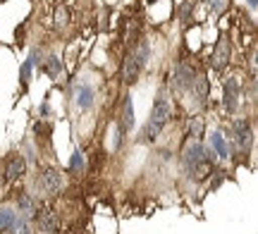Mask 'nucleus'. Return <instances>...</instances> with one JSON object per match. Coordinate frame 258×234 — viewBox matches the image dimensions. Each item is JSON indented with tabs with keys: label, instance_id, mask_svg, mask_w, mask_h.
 <instances>
[{
	"label": "nucleus",
	"instance_id": "1",
	"mask_svg": "<svg viewBox=\"0 0 258 234\" xmlns=\"http://www.w3.org/2000/svg\"><path fill=\"white\" fill-rule=\"evenodd\" d=\"M172 120V103L165 94H158L156 103L151 108V117H148V124L144 129V141H156L158 134L165 129V124Z\"/></svg>",
	"mask_w": 258,
	"mask_h": 234
},
{
	"label": "nucleus",
	"instance_id": "2",
	"mask_svg": "<svg viewBox=\"0 0 258 234\" xmlns=\"http://www.w3.org/2000/svg\"><path fill=\"white\" fill-rule=\"evenodd\" d=\"M148 55H151V50H148V43H139L132 53H127L124 57V65H122V79H124V84H134L141 74V69L146 67L148 62Z\"/></svg>",
	"mask_w": 258,
	"mask_h": 234
},
{
	"label": "nucleus",
	"instance_id": "3",
	"mask_svg": "<svg viewBox=\"0 0 258 234\" xmlns=\"http://www.w3.org/2000/svg\"><path fill=\"white\" fill-rule=\"evenodd\" d=\"M230 55H232V46H230V38L227 36H220L218 46H215V53H213V69L215 72H222L225 67L230 65Z\"/></svg>",
	"mask_w": 258,
	"mask_h": 234
},
{
	"label": "nucleus",
	"instance_id": "4",
	"mask_svg": "<svg viewBox=\"0 0 258 234\" xmlns=\"http://www.w3.org/2000/svg\"><path fill=\"white\" fill-rule=\"evenodd\" d=\"M222 105H225V110H227V113H234V110H237V105H239V82H237L234 76H230V79L225 82Z\"/></svg>",
	"mask_w": 258,
	"mask_h": 234
},
{
	"label": "nucleus",
	"instance_id": "5",
	"mask_svg": "<svg viewBox=\"0 0 258 234\" xmlns=\"http://www.w3.org/2000/svg\"><path fill=\"white\" fill-rule=\"evenodd\" d=\"M60 184H62L60 170H55V168L43 170V175H41V189H43V194H48V196L57 194V191H60Z\"/></svg>",
	"mask_w": 258,
	"mask_h": 234
},
{
	"label": "nucleus",
	"instance_id": "6",
	"mask_svg": "<svg viewBox=\"0 0 258 234\" xmlns=\"http://www.w3.org/2000/svg\"><path fill=\"white\" fill-rule=\"evenodd\" d=\"M24 175H27V160L22 158L19 153L10 155L8 165H5V179H8V182H17V179H22Z\"/></svg>",
	"mask_w": 258,
	"mask_h": 234
},
{
	"label": "nucleus",
	"instance_id": "7",
	"mask_svg": "<svg viewBox=\"0 0 258 234\" xmlns=\"http://www.w3.org/2000/svg\"><path fill=\"white\" fill-rule=\"evenodd\" d=\"M203 158H206V148H203L199 141H191V143H189V146L182 150V165H184L186 172H189V170H191L196 163H201Z\"/></svg>",
	"mask_w": 258,
	"mask_h": 234
},
{
	"label": "nucleus",
	"instance_id": "8",
	"mask_svg": "<svg viewBox=\"0 0 258 234\" xmlns=\"http://www.w3.org/2000/svg\"><path fill=\"white\" fill-rule=\"evenodd\" d=\"M251 134H253V131H251L249 120H237V122H234V139H237V146H239L241 150L249 148Z\"/></svg>",
	"mask_w": 258,
	"mask_h": 234
},
{
	"label": "nucleus",
	"instance_id": "9",
	"mask_svg": "<svg viewBox=\"0 0 258 234\" xmlns=\"http://www.w3.org/2000/svg\"><path fill=\"white\" fill-rule=\"evenodd\" d=\"M189 89L194 91L196 101H199L201 105L206 103V101H208V96H211V84H208V79H206L203 74H196V76H194V82H191V86H189Z\"/></svg>",
	"mask_w": 258,
	"mask_h": 234
},
{
	"label": "nucleus",
	"instance_id": "10",
	"mask_svg": "<svg viewBox=\"0 0 258 234\" xmlns=\"http://www.w3.org/2000/svg\"><path fill=\"white\" fill-rule=\"evenodd\" d=\"M38 227L43 229V232H55V222H57V217H55V210L50 206H43L41 208V213H38Z\"/></svg>",
	"mask_w": 258,
	"mask_h": 234
},
{
	"label": "nucleus",
	"instance_id": "11",
	"mask_svg": "<svg viewBox=\"0 0 258 234\" xmlns=\"http://www.w3.org/2000/svg\"><path fill=\"white\" fill-rule=\"evenodd\" d=\"M211 172H213V165H211V160L208 158H203L201 163H196L191 170H189V177L194 179V182H206V179L211 177Z\"/></svg>",
	"mask_w": 258,
	"mask_h": 234
},
{
	"label": "nucleus",
	"instance_id": "12",
	"mask_svg": "<svg viewBox=\"0 0 258 234\" xmlns=\"http://www.w3.org/2000/svg\"><path fill=\"white\" fill-rule=\"evenodd\" d=\"M194 69H191V65H186V62H182V65L177 67V72H175V82H177V86L184 91V89H189L191 86V82H194Z\"/></svg>",
	"mask_w": 258,
	"mask_h": 234
},
{
	"label": "nucleus",
	"instance_id": "13",
	"mask_svg": "<svg viewBox=\"0 0 258 234\" xmlns=\"http://www.w3.org/2000/svg\"><path fill=\"white\" fill-rule=\"evenodd\" d=\"M120 122H122V127H120L122 131L132 129V124H134V105H132V98H127V101H124V105H122Z\"/></svg>",
	"mask_w": 258,
	"mask_h": 234
},
{
	"label": "nucleus",
	"instance_id": "14",
	"mask_svg": "<svg viewBox=\"0 0 258 234\" xmlns=\"http://www.w3.org/2000/svg\"><path fill=\"white\" fill-rule=\"evenodd\" d=\"M36 210V206H34V198L29 196V194H17V213H22L24 217H29L31 213Z\"/></svg>",
	"mask_w": 258,
	"mask_h": 234
},
{
	"label": "nucleus",
	"instance_id": "15",
	"mask_svg": "<svg viewBox=\"0 0 258 234\" xmlns=\"http://www.w3.org/2000/svg\"><path fill=\"white\" fill-rule=\"evenodd\" d=\"M211 146L218 150V158H227L230 155V148H227V141L222 139V134H211Z\"/></svg>",
	"mask_w": 258,
	"mask_h": 234
},
{
	"label": "nucleus",
	"instance_id": "16",
	"mask_svg": "<svg viewBox=\"0 0 258 234\" xmlns=\"http://www.w3.org/2000/svg\"><path fill=\"white\" fill-rule=\"evenodd\" d=\"M15 222H17L15 210H12V208H0V232H3V229H10V227H15Z\"/></svg>",
	"mask_w": 258,
	"mask_h": 234
},
{
	"label": "nucleus",
	"instance_id": "17",
	"mask_svg": "<svg viewBox=\"0 0 258 234\" xmlns=\"http://www.w3.org/2000/svg\"><path fill=\"white\" fill-rule=\"evenodd\" d=\"M77 103H79V108H84V110H89L93 105V91L89 86H82V89H79V101H77Z\"/></svg>",
	"mask_w": 258,
	"mask_h": 234
},
{
	"label": "nucleus",
	"instance_id": "18",
	"mask_svg": "<svg viewBox=\"0 0 258 234\" xmlns=\"http://www.w3.org/2000/svg\"><path fill=\"white\" fill-rule=\"evenodd\" d=\"M70 24V12H67V8L64 5H57L55 8V27L57 29H64Z\"/></svg>",
	"mask_w": 258,
	"mask_h": 234
},
{
	"label": "nucleus",
	"instance_id": "19",
	"mask_svg": "<svg viewBox=\"0 0 258 234\" xmlns=\"http://www.w3.org/2000/svg\"><path fill=\"white\" fill-rule=\"evenodd\" d=\"M189 136H194V139H199L203 134V120L201 117H189Z\"/></svg>",
	"mask_w": 258,
	"mask_h": 234
},
{
	"label": "nucleus",
	"instance_id": "20",
	"mask_svg": "<svg viewBox=\"0 0 258 234\" xmlns=\"http://www.w3.org/2000/svg\"><path fill=\"white\" fill-rule=\"evenodd\" d=\"M46 72H48V76H53V79L62 72V65H60V60H57L55 55H50L46 60Z\"/></svg>",
	"mask_w": 258,
	"mask_h": 234
},
{
	"label": "nucleus",
	"instance_id": "21",
	"mask_svg": "<svg viewBox=\"0 0 258 234\" xmlns=\"http://www.w3.org/2000/svg\"><path fill=\"white\" fill-rule=\"evenodd\" d=\"M15 227H17V234H31V225H29L27 217H19L15 222Z\"/></svg>",
	"mask_w": 258,
	"mask_h": 234
},
{
	"label": "nucleus",
	"instance_id": "22",
	"mask_svg": "<svg viewBox=\"0 0 258 234\" xmlns=\"http://www.w3.org/2000/svg\"><path fill=\"white\" fill-rule=\"evenodd\" d=\"M31 65H34V62L29 60L27 65L22 67V82H24V84H27V82H29V72H31Z\"/></svg>",
	"mask_w": 258,
	"mask_h": 234
},
{
	"label": "nucleus",
	"instance_id": "23",
	"mask_svg": "<svg viewBox=\"0 0 258 234\" xmlns=\"http://www.w3.org/2000/svg\"><path fill=\"white\" fill-rule=\"evenodd\" d=\"M72 168L82 170V153H79V150H77V153H74V158H72Z\"/></svg>",
	"mask_w": 258,
	"mask_h": 234
},
{
	"label": "nucleus",
	"instance_id": "24",
	"mask_svg": "<svg viewBox=\"0 0 258 234\" xmlns=\"http://www.w3.org/2000/svg\"><path fill=\"white\" fill-rule=\"evenodd\" d=\"M0 234H15V227H10V229H3Z\"/></svg>",
	"mask_w": 258,
	"mask_h": 234
},
{
	"label": "nucleus",
	"instance_id": "25",
	"mask_svg": "<svg viewBox=\"0 0 258 234\" xmlns=\"http://www.w3.org/2000/svg\"><path fill=\"white\" fill-rule=\"evenodd\" d=\"M249 5L251 8H256V0H249Z\"/></svg>",
	"mask_w": 258,
	"mask_h": 234
}]
</instances>
